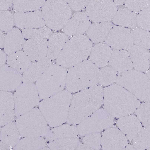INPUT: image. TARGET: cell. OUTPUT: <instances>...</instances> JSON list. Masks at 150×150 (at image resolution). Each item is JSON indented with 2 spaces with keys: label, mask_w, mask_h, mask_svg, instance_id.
Segmentation results:
<instances>
[{
  "label": "cell",
  "mask_w": 150,
  "mask_h": 150,
  "mask_svg": "<svg viewBox=\"0 0 150 150\" xmlns=\"http://www.w3.org/2000/svg\"><path fill=\"white\" fill-rule=\"evenodd\" d=\"M126 1H114V3L117 5H121L125 3Z\"/></svg>",
  "instance_id": "cell-46"
},
{
  "label": "cell",
  "mask_w": 150,
  "mask_h": 150,
  "mask_svg": "<svg viewBox=\"0 0 150 150\" xmlns=\"http://www.w3.org/2000/svg\"><path fill=\"white\" fill-rule=\"evenodd\" d=\"M113 26L110 21L94 23L86 32L87 36L94 43H102L105 41Z\"/></svg>",
  "instance_id": "cell-24"
},
{
  "label": "cell",
  "mask_w": 150,
  "mask_h": 150,
  "mask_svg": "<svg viewBox=\"0 0 150 150\" xmlns=\"http://www.w3.org/2000/svg\"><path fill=\"white\" fill-rule=\"evenodd\" d=\"M1 30L8 32L13 28L15 24L14 15L8 11H1Z\"/></svg>",
  "instance_id": "cell-36"
},
{
  "label": "cell",
  "mask_w": 150,
  "mask_h": 150,
  "mask_svg": "<svg viewBox=\"0 0 150 150\" xmlns=\"http://www.w3.org/2000/svg\"><path fill=\"white\" fill-rule=\"evenodd\" d=\"M117 72L110 67H105L99 70L98 82L104 86H109L116 82Z\"/></svg>",
  "instance_id": "cell-33"
},
{
  "label": "cell",
  "mask_w": 150,
  "mask_h": 150,
  "mask_svg": "<svg viewBox=\"0 0 150 150\" xmlns=\"http://www.w3.org/2000/svg\"><path fill=\"white\" fill-rule=\"evenodd\" d=\"M69 40L66 34L59 33L52 34L47 40V57L51 59H57Z\"/></svg>",
  "instance_id": "cell-25"
},
{
  "label": "cell",
  "mask_w": 150,
  "mask_h": 150,
  "mask_svg": "<svg viewBox=\"0 0 150 150\" xmlns=\"http://www.w3.org/2000/svg\"><path fill=\"white\" fill-rule=\"evenodd\" d=\"M0 32H1V45H0L1 47H0L2 48L4 47L5 36L1 30Z\"/></svg>",
  "instance_id": "cell-45"
},
{
  "label": "cell",
  "mask_w": 150,
  "mask_h": 150,
  "mask_svg": "<svg viewBox=\"0 0 150 150\" xmlns=\"http://www.w3.org/2000/svg\"><path fill=\"white\" fill-rule=\"evenodd\" d=\"M150 1H126L125 4L126 8L135 12H140L150 7Z\"/></svg>",
  "instance_id": "cell-38"
},
{
  "label": "cell",
  "mask_w": 150,
  "mask_h": 150,
  "mask_svg": "<svg viewBox=\"0 0 150 150\" xmlns=\"http://www.w3.org/2000/svg\"><path fill=\"white\" fill-rule=\"evenodd\" d=\"M99 71L98 67L87 60L69 68L65 86L67 91L76 93L96 85Z\"/></svg>",
  "instance_id": "cell-4"
},
{
  "label": "cell",
  "mask_w": 150,
  "mask_h": 150,
  "mask_svg": "<svg viewBox=\"0 0 150 150\" xmlns=\"http://www.w3.org/2000/svg\"><path fill=\"white\" fill-rule=\"evenodd\" d=\"M110 122L107 112L103 109H99L78 124L77 127L79 134L83 136L101 131L108 127Z\"/></svg>",
  "instance_id": "cell-13"
},
{
  "label": "cell",
  "mask_w": 150,
  "mask_h": 150,
  "mask_svg": "<svg viewBox=\"0 0 150 150\" xmlns=\"http://www.w3.org/2000/svg\"><path fill=\"white\" fill-rule=\"evenodd\" d=\"M1 11H6L13 5V1H0Z\"/></svg>",
  "instance_id": "cell-41"
},
{
  "label": "cell",
  "mask_w": 150,
  "mask_h": 150,
  "mask_svg": "<svg viewBox=\"0 0 150 150\" xmlns=\"http://www.w3.org/2000/svg\"><path fill=\"white\" fill-rule=\"evenodd\" d=\"M21 73L5 64L1 67V91L11 92L15 91L21 84Z\"/></svg>",
  "instance_id": "cell-16"
},
{
  "label": "cell",
  "mask_w": 150,
  "mask_h": 150,
  "mask_svg": "<svg viewBox=\"0 0 150 150\" xmlns=\"http://www.w3.org/2000/svg\"><path fill=\"white\" fill-rule=\"evenodd\" d=\"M20 134L15 122L3 126L1 131V141L11 147H15L20 141Z\"/></svg>",
  "instance_id": "cell-28"
},
{
  "label": "cell",
  "mask_w": 150,
  "mask_h": 150,
  "mask_svg": "<svg viewBox=\"0 0 150 150\" xmlns=\"http://www.w3.org/2000/svg\"><path fill=\"white\" fill-rule=\"evenodd\" d=\"M113 1H90L86 7L85 13L90 21L94 23L109 21L114 17L117 11Z\"/></svg>",
  "instance_id": "cell-11"
},
{
  "label": "cell",
  "mask_w": 150,
  "mask_h": 150,
  "mask_svg": "<svg viewBox=\"0 0 150 150\" xmlns=\"http://www.w3.org/2000/svg\"><path fill=\"white\" fill-rule=\"evenodd\" d=\"M146 76L150 79V70H148L146 72Z\"/></svg>",
  "instance_id": "cell-47"
},
{
  "label": "cell",
  "mask_w": 150,
  "mask_h": 150,
  "mask_svg": "<svg viewBox=\"0 0 150 150\" xmlns=\"http://www.w3.org/2000/svg\"><path fill=\"white\" fill-rule=\"evenodd\" d=\"M1 67L5 64L6 62L7 61V57L5 52L1 50Z\"/></svg>",
  "instance_id": "cell-42"
},
{
  "label": "cell",
  "mask_w": 150,
  "mask_h": 150,
  "mask_svg": "<svg viewBox=\"0 0 150 150\" xmlns=\"http://www.w3.org/2000/svg\"><path fill=\"white\" fill-rule=\"evenodd\" d=\"M43 150H50V149L49 147H45L43 149Z\"/></svg>",
  "instance_id": "cell-48"
},
{
  "label": "cell",
  "mask_w": 150,
  "mask_h": 150,
  "mask_svg": "<svg viewBox=\"0 0 150 150\" xmlns=\"http://www.w3.org/2000/svg\"><path fill=\"white\" fill-rule=\"evenodd\" d=\"M0 125L4 126L12 122L16 115L14 95L11 92L1 91Z\"/></svg>",
  "instance_id": "cell-18"
},
{
  "label": "cell",
  "mask_w": 150,
  "mask_h": 150,
  "mask_svg": "<svg viewBox=\"0 0 150 150\" xmlns=\"http://www.w3.org/2000/svg\"><path fill=\"white\" fill-rule=\"evenodd\" d=\"M79 134L77 127L67 124H62L49 130L45 138L47 142H50L60 139L77 137Z\"/></svg>",
  "instance_id": "cell-27"
},
{
  "label": "cell",
  "mask_w": 150,
  "mask_h": 150,
  "mask_svg": "<svg viewBox=\"0 0 150 150\" xmlns=\"http://www.w3.org/2000/svg\"><path fill=\"white\" fill-rule=\"evenodd\" d=\"M25 42L22 32L18 28H14L8 32L5 36L4 52L9 55L21 51Z\"/></svg>",
  "instance_id": "cell-22"
},
{
  "label": "cell",
  "mask_w": 150,
  "mask_h": 150,
  "mask_svg": "<svg viewBox=\"0 0 150 150\" xmlns=\"http://www.w3.org/2000/svg\"><path fill=\"white\" fill-rule=\"evenodd\" d=\"M51 60L46 57L38 61L33 62L22 76L23 83L36 82L52 64Z\"/></svg>",
  "instance_id": "cell-20"
},
{
  "label": "cell",
  "mask_w": 150,
  "mask_h": 150,
  "mask_svg": "<svg viewBox=\"0 0 150 150\" xmlns=\"http://www.w3.org/2000/svg\"><path fill=\"white\" fill-rule=\"evenodd\" d=\"M22 33L25 38L28 40L31 39L49 38L52 34L49 28L44 27L39 29L22 30Z\"/></svg>",
  "instance_id": "cell-35"
},
{
  "label": "cell",
  "mask_w": 150,
  "mask_h": 150,
  "mask_svg": "<svg viewBox=\"0 0 150 150\" xmlns=\"http://www.w3.org/2000/svg\"><path fill=\"white\" fill-rule=\"evenodd\" d=\"M150 8H146L137 15V27L149 31L150 30Z\"/></svg>",
  "instance_id": "cell-37"
},
{
  "label": "cell",
  "mask_w": 150,
  "mask_h": 150,
  "mask_svg": "<svg viewBox=\"0 0 150 150\" xmlns=\"http://www.w3.org/2000/svg\"><path fill=\"white\" fill-rule=\"evenodd\" d=\"M108 65L119 73L126 72L133 68L128 51L125 50L112 52Z\"/></svg>",
  "instance_id": "cell-21"
},
{
  "label": "cell",
  "mask_w": 150,
  "mask_h": 150,
  "mask_svg": "<svg viewBox=\"0 0 150 150\" xmlns=\"http://www.w3.org/2000/svg\"><path fill=\"white\" fill-rule=\"evenodd\" d=\"M67 71L57 64L52 65L38 80L35 85L40 99L43 100L64 90Z\"/></svg>",
  "instance_id": "cell-5"
},
{
  "label": "cell",
  "mask_w": 150,
  "mask_h": 150,
  "mask_svg": "<svg viewBox=\"0 0 150 150\" xmlns=\"http://www.w3.org/2000/svg\"><path fill=\"white\" fill-rule=\"evenodd\" d=\"M112 52V49L106 44H98L91 49L90 60L98 68H103L108 65Z\"/></svg>",
  "instance_id": "cell-23"
},
{
  "label": "cell",
  "mask_w": 150,
  "mask_h": 150,
  "mask_svg": "<svg viewBox=\"0 0 150 150\" xmlns=\"http://www.w3.org/2000/svg\"><path fill=\"white\" fill-rule=\"evenodd\" d=\"M23 52L31 61L40 60L47 56V40L43 39H31L25 42Z\"/></svg>",
  "instance_id": "cell-17"
},
{
  "label": "cell",
  "mask_w": 150,
  "mask_h": 150,
  "mask_svg": "<svg viewBox=\"0 0 150 150\" xmlns=\"http://www.w3.org/2000/svg\"><path fill=\"white\" fill-rule=\"evenodd\" d=\"M136 14L127 8L117 10L112 21L117 26L131 29L137 28Z\"/></svg>",
  "instance_id": "cell-26"
},
{
  "label": "cell",
  "mask_w": 150,
  "mask_h": 150,
  "mask_svg": "<svg viewBox=\"0 0 150 150\" xmlns=\"http://www.w3.org/2000/svg\"><path fill=\"white\" fill-rule=\"evenodd\" d=\"M15 122L23 138L44 137L50 130L49 124L38 108L18 117Z\"/></svg>",
  "instance_id": "cell-6"
},
{
  "label": "cell",
  "mask_w": 150,
  "mask_h": 150,
  "mask_svg": "<svg viewBox=\"0 0 150 150\" xmlns=\"http://www.w3.org/2000/svg\"><path fill=\"white\" fill-rule=\"evenodd\" d=\"M93 47L92 42L87 36H73L62 50L57 59V64L69 69L76 66L86 60Z\"/></svg>",
  "instance_id": "cell-3"
},
{
  "label": "cell",
  "mask_w": 150,
  "mask_h": 150,
  "mask_svg": "<svg viewBox=\"0 0 150 150\" xmlns=\"http://www.w3.org/2000/svg\"><path fill=\"white\" fill-rule=\"evenodd\" d=\"M128 52L135 70L146 72L150 67V53L148 50L135 45L128 50Z\"/></svg>",
  "instance_id": "cell-19"
},
{
  "label": "cell",
  "mask_w": 150,
  "mask_h": 150,
  "mask_svg": "<svg viewBox=\"0 0 150 150\" xmlns=\"http://www.w3.org/2000/svg\"><path fill=\"white\" fill-rule=\"evenodd\" d=\"M134 44L137 46L149 50L150 47V33L139 28H136L133 31Z\"/></svg>",
  "instance_id": "cell-34"
},
{
  "label": "cell",
  "mask_w": 150,
  "mask_h": 150,
  "mask_svg": "<svg viewBox=\"0 0 150 150\" xmlns=\"http://www.w3.org/2000/svg\"><path fill=\"white\" fill-rule=\"evenodd\" d=\"M91 23L85 12H78L71 16L63 28V30L68 36L82 35L88 30Z\"/></svg>",
  "instance_id": "cell-15"
},
{
  "label": "cell",
  "mask_w": 150,
  "mask_h": 150,
  "mask_svg": "<svg viewBox=\"0 0 150 150\" xmlns=\"http://www.w3.org/2000/svg\"><path fill=\"white\" fill-rule=\"evenodd\" d=\"M79 144L76 137H69L50 142L48 146L50 150H75Z\"/></svg>",
  "instance_id": "cell-31"
},
{
  "label": "cell",
  "mask_w": 150,
  "mask_h": 150,
  "mask_svg": "<svg viewBox=\"0 0 150 150\" xmlns=\"http://www.w3.org/2000/svg\"><path fill=\"white\" fill-rule=\"evenodd\" d=\"M45 1H13L14 8L17 11L26 12L39 10L44 6Z\"/></svg>",
  "instance_id": "cell-32"
},
{
  "label": "cell",
  "mask_w": 150,
  "mask_h": 150,
  "mask_svg": "<svg viewBox=\"0 0 150 150\" xmlns=\"http://www.w3.org/2000/svg\"><path fill=\"white\" fill-rule=\"evenodd\" d=\"M72 97L71 93L63 90L40 103L39 108L50 127L67 122Z\"/></svg>",
  "instance_id": "cell-2"
},
{
  "label": "cell",
  "mask_w": 150,
  "mask_h": 150,
  "mask_svg": "<svg viewBox=\"0 0 150 150\" xmlns=\"http://www.w3.org/2000/svg\"><path fill=\"white\" fill-rule=\"evenodd\" d=\"M116 82L132 92L142 101L150 98V80L143 72L132 70L117 74Z\"/></svg>",
  "instance_id": "cell-9"
},
{
  "label": "cell",
  "mask_w": 150,
  "mask_h": 150,
  "mask_svg": "<svg viewBox=\"0 0 150 150\" xmlns=\"http://www.w3.org/2000/svg\"><path fill=\"white\" fill-rule=\"evenodd\" d=\"M14 16L16 26L23 30L39 29L46 25L42 12L39 10L26 12L17 11Z\"/></svg>",
  "instance_id": "cell-14"
},
{
  "label": "cell",
  "mask_w": 150,
  "mask_h": 150,
  "mask_svg": "<svg viewBox=\"0 0 150 150\" xmlns=\"http://www.w3.org/2000/svg\"><path fill=\"white\" fill-rule=\"evenodd\" d=\"M86 135L83 139V142L93 149H99L100 148V134L99 133H93L91 134Z\"/></svg>",
  "instance_id": "cell-39"
},
{
  "label": "cell",
  "mask_w": 150,
  "mask_h": 150,
  "mask_svg": "<svg viewBox=\"0 0 150 150\" xmlns=\"http://www.w3.org/2000/svg\"><path fill=\"white\" fill-rule=\"evenodd\" d=\"M1 146H0V150H10L11 148L10 146L5 144V143L1 142Z\"/></svg>",
  "instance_id": "cell-44"
},
{
  "label": "cell",
  "mask_w": 150,
  "mask_h": 150,
  "mask_svg": "<svg viewBox=\"0 0 150 150\" xmlns=\"http://www.w3.org/2000/svg\"><path fill=\"white\" fill-rule=\"evenodd\" d=\"M47 141L43 137L23 138L14 147L15 150H43Z\"/></svg>",
  "instance_id": "cell-30"
},
{
  "label": "cell",
  "mask_w": 150,
  "mask_h": 150,
  "mask_svg": "<svg viewBox=\"0 0 150 150\" xmlns=\"http://www.w3.org/2000/svg\"><path fill=\"white\" fill-rule=\"evenodd\" d=\"M104 107L111 112L114 110H133L140 102L133 94L116 84L112 85L104 91Z\"/></svg>",
  "instance_id": "cell-7"
},
{
  "label": "cell",
  "mask_w": 150,
  "mask_h": 150,
  "mask_svg": "<svg viewBox=\"0 0 150 150\" xmlns=\"http://www.w3.org/2000/svg\"><path fill=\"white\" fill-rule=\"evenodd\" d=\"M93 149L86 144H79L75 150H91Z\"/></svg>",
  "instance_id": "cell-43"
},
{
  "label": "cell",
  "mask_w": 150,
  "mask_h": 150,
  "mask_svg": "<svg viewBox=\"0 0 150 150\" xmlns=\"http://www.w3.org/2000/svg\"><path fill=\"white\" fill-rule=\"evenodd\" d=\"M105 42V44L114 50H127L134 44L133 31L127 28L114 26Z\"/></svg>",
  "instance_id": "cell-12"
},
{
  "label": "cell",
  "mask_w": 150,
  "mask_h": 150,
  "mask_svg": "<svg viewBox=\"0 0 150 150\" xmlns=\"http://www.w3.org/2000/svg\"><path fill=\"white\" fill-rule=\"evenodd\" d=\"M46 25L54 30L63 28L71 16V11L64 1H47L42 7Z\"/></svg>",
  "instance_id": "cell-8"
},
{
  "label": "cell",
  "mask_w": 150,
  "mask_h": 150,
  "mask_svg": "<svg viewBox=\"0 0 150 150\" xmlns=\"http://www.w3.org/2000/svg\"><path fill=\"white\" fill-rule=\"evenodd\" d=\"M104 91L95 85L77 92L72 97L67 124L76 125L96 111L103 103Z\"/></svg>",
  "instance_id": "cell-1"
},
{
  "label": "cell",
  "mask_w": 150,
  "mask_h": 150,
  "mask_svg": "<svg viewBox=\"0 0 150 150\" xmlns=\"http://www.w3.org/2000/svg\"><path fill=\"white\" fill-rule=\"evenodd\" d=\"M7 62L8 65L21 73L25 71L31 64L27 56L21 51L9 55Z\"/></svg>",
  "instance_id": "cell-29"
},
{
  "label": "cell",
  "mask_w": 150,
  "mask_h": 150,
  "mask_svg": "<svg viewBox=\"0 0 150 150\" xmlns=\"http://www.w3.org/2000/svg\"><path fill=\"white\" fill-rule=\"evenodd\" d=\"M71 9L79 11L86 7L90 1H64Z\"/></svg>",
  "instance_id": "cell-40"
},
{
  "label": "cell",
  "mask_w": 150,
  "mask_h": 150,
  "mask_svg": "<svg viewBox=\"0 0 150 150\" xmlns=\"http://www.w3.org/2000/svg\"><path fill=\"white\" fill-rule=\"evenodd\" d=\"M13 95L16 115L17 117L33 109L40 103L38 91L33 83L21 84L15 91Z\"/></svg>",
  "instance_id": "cell-10"
}]
</instances>
